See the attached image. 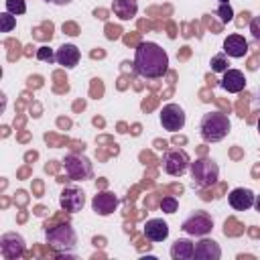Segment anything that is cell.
<instances>
[{"label":"cell","mask_w":260,"mask_h":260,"mask_svg":"<svg viewBox=\"0 0 260 260\" xmlns=\"http://www.w3.org/2000/svg\"><path fill=\"white\" fill-rule=\"evenodd\" d=\"M106 30H108V32H106V35H108V39H118V37H120V32H122L118 26H110V24H108V28H106Z\"/></svg>","instance_id":"cell-27"},{"label":"cell","mask_w":260,"mask_h":260,"mask_svg":"<svg viewBox=\"0 0 260 260\" xmlns=\"http://www.w3.org/2000/svg\"><path fill=\"white\" fill-rule=\"evenodd\" d=\"M53 2H55V4H69L71 0H53Z\"/></svg>","instance_id":"cell-30"},{"label":"cell","mask_w":260,"mask_h":260,"mask_svg":"<svg viewBox=\"0 0 260 260\" xmlns=\"http://www.w3.org/2000/svg\"><path fill=\"white\" fill-rule=\"evenodd\" d=\"M250 32H252V37L256 41H260V16H254L250 20Z\"/></svg>","instance_id":"cell-25"},{"label":"cell","mask_w":260,"mask_h":260,"mask_svg":"<svg viewBox=\"0 0 260 260\" xmlns=\"http://www.w3.org/2000/svg\"><path fill=\"white\" fill-rule=\"evenodd\" d=\"M221 87L230 93H238L246 87V77L242 71L238 69H225L223 71V79H221Z\"/></svg>","instance_id":"cell-14"},{"label":"cell","mask_w":260,"mask_h":260,"mask_svg":"<svg viewBox=\"0 0 260 260\" xmlns=\"http://www.w3.org/2000/svg\"><path fill=\"white\" fill-rule=\"evenodd\" d=\"M14 24H16V20H14V16L10 12H2L0 14V30L2 32H10L14 28Z\"/></svg>","instance_id":"cell-20"},{"label":"cell","mask_w":260,"mask_h":260,"mask_svg":"<svg viewBox=\"0 0 260 260\" xmlns=\"http://www.w3.org/2000/svg\"><path fill=\"white\" fill-rule=\"evenodd\" d=\"M83 203H85V195H83V191H79V189H75V187H67V189H63V193H61V207L65 209V211H79L81 207H83Z\"/></svg>","instance_id":"cell-11"},{"label":"cell","mask_w":260,"mask_h":260,"mask_svg":"<svg viewBox=\"0 0 260 260\" xmlns=\"http://www.w3.org/2000/svg\"><path fill=\"white\" fill-rule=\"evenodd\" d=\"M91 207H93V211H95L98 215H110V213H114L116 207H118V197H116L114 193H110V191L98 193V195L93 197V201H91Z\"/></svg>","instance_id":"cell-10"},{"label":"cell","mask_w":260,"mask_h":260,"mask_svg":"<svg viewBox=\"0 0 260 260\" xmlns=\"http://www.w3.org/2000/svg\"><path fill=\"white\" fill-rule=\"evenodd\" d=\"M63 30H65L67 35H71V37L77 35V26H75L73 22H65V24H63Z\"/></svg>","instance_id":"cell-28"},{"label":"cell","mask_w":260,"mask_h":260,"mask_svg":"<svg viewBox=\"0 0 260 260\" xmlns=\"http://www.w3.org/2000/svg\"><path fill=\"white\" fill-rule=\"evenodd\" d=\"M93 14H95L98 18H106V10H95Z\"/></svg>","instance_id":"cell-29"},{"label":"cell","mask_w":260,"mask_h":260,"mask_svg":"<svg viewBox=\"0 0 260 260\" xmlns=\"http://www.w3.org/2000/svg\"><path fill=\"white\" fill-rule=\"evenodd\" d=\"M0 250H2V256L8 258V260L20 256L24 252V240H22V236H18L14 232L4 234L2 240H0Z\"/></svg>","instance_id":"cell-9"},{"label":"cell","mask_w":260,"mask_h":260,"mask_svg":"<svg viewBox=\"0 0 260 260\" xmlns=\"http://www.w3.org/2000/svg\"><path fill=\"white\" fill-rule=\"evenodd\" d=\"M65 173L69 179L73 181H81V179H87L91 175V165L85 156H79V154H67L65 160Z\"/></svg>","instance_id":"cell-5"},{"label":"cell","mask_w":260,"mask_h":260,"mask_svg":"<svg viewBox=\"0 0 260 260\" xmlns=\"http://www.w3.org/2000/svg\"><path fill=\"white\" fill-rule=\"evenodd\" d=\"M223 53L228 57H244L248 53V41L242 35H230L223 41Z\"/></svg>","instance_id":"cell-15"},{"label":"cell","mask_w":260,"mask_h":260,"mask_svg":"<svg viewBox=\"0 0 260 260\" xmlns=\"http://www.w3.org/2000/svg\"><path fill=\"white\" fill-rule=\"evenodd\" d=\"M160 209L165 211V213H175L177 211V199L175 197H162V201H160Z\"/></svg>","instance_id":"cell-23"},{"label":"cell","mask_w":260,"mask_h":260,"mask_svg":"<svg viewBox=\"0 0 260 260\" xmlns=\"http://www.w3.org/2000/svg\"><path fill=\"white\" fill-rule=\"evenodd\" d=\"M191 177L199 187H213L219 177V169L209 158H199L191 162Z\"/></svg>","instance_id":"cell-4"},{"label":"cell","mask_w":260,"mask_h":260,"mask_svg":"<svg viewBox=\"0 0 260 260\" xmlns=\"http://www.w3.org/2000/svg\"><path fill=\"white\" fill-rule=\"evenodd\" d=\"M199 132H201V138L205 142H217V140L228 136V132H230V118L223 112H209V114H205L201 118Z\"/></svg>","instance_id":"cell-2"},{"label":"cell","mask_w":260,"mask_h":260,"mask_svg":"<svg viewBox=\"0 0 260 260\" xmlns=\"http://www.w3.org/2000/svg\"><path fill=\"white\" fill-rule=\"evenodd\" d=\"M228 65H230V63H228L225 55H215V57L211 59V69H213V71H217V73H219V71H225V69H230Z\"/></svg>","instance_id":"cell-22"},{"label":"cell","mask_w":260,"mask_h":260,"mask_svg":"<svg viewBox=\"0 0 260 260\" xmlns=\"http://www.w3.org/2000/svg\"><path fill=\"white\" fill-rule=\"evenodd\" d=\"M160 124L169 132L181 130L185 126V112H183V108L177 106V104H167L160 110Z\"/></svg>","instance_id":"cell-7"},{"label":"cell","mask_w":260,"mask_h":260,"mask_svg":"<svg viewBox=\"0 0 260 260\" xmlns=\"http://www.w3.org/2000/svg\"><path fill=\"white\" fill-rule=\"evenodd\" d=\"M171 258L173 260H189V258H195V246L189 240H177L171 246Z\"/></svg>","instance_id":"cell-19"},{"label":"cell","mask_w":260,"mask_h":260,"mask_svg":"<svg viewBox=\"0 0 260 260\" xmlns=\"http://www.w3.org/2000/svg\"><path fill=\"white\" fill-rule=\"evenodd\" d=\"M6 10L10 14H22L26 10V4L24 0H6Z\"/></svg>","instance_id":"cell-21"},{"label":"cell","mask_w":260,"mask_h":260,"mask_svg":"<svg viewBox=\"0 0 260 260\" xmlns=\"http://www.w3.org/2000/svg\"><path fill=\"white\" fill-rule=\"evenodd\" d=\"M187 167H189V156H187L185 150H169V152L165 154V158H162V169H165V173H169V175H173V177L183 175V173L187 171Z\"/></svg>","instance_id":"cell-8"},{"label":"cell","mask_w":260,"mask_h":260,"mask_svg":"<svg viewBox=\"0 0 260 260\" xmlns=\"http://www.w3.org/2000/svg\"><path fill=\"white\" fill-rule=\"evenodd\" d=\"M254 205H256V209H258V211H260V195H258V199H256V201H254Z\"/></svg>","instance_id":"cell-31"},{"label":"cell","mask_w":260,"mask_h":260,"mask_svg":"<svg viewBox=\"0 0 260 260\" xmlns=\"http://www.w3.org/2000/svg\"><path fill=\"white\" fill-rule=\"evenodd\" d=\"M112 10L120 20H130L138 12V2L136 0H114Z\"/></svg>","instance_id":"cell-18"},{"label":"cell","mask_w":260,"mask_h":260,"mask_svg":"<svg viewBox=\"0 0 260 260\" xmlns=\"http://www.w3.org/2000/svg\"><path fill=\"white\" fill-rule=\"evenodd\" d=\"M228 199H230V205H232L236 211H246V209H250V207L254 205V201H256L254 193H252L250 189H244V187L234 189V191L228 195Z\"/></svg>","instance_id":"cell-12"},{"label":"cell","mask_w":260,"mask_h":260,"mask_svg":"<svg viewBox=\"0 0 260 260\" xmlns=\"http://www.w3.org/2000/svg\"><path fill=\"white\" fill-rule=\"evenodd\" d=\"M79 57H81V53H79V49L75 45H61L57 49V53H55V61L59 65H63L65 69L75 67L79 63Z\"/></svg>","instance_id":"cell-13"},{"label":"cell","mask_w":260,"mask_h":260,"mask_svg":"<svg viewBox=\"0 0 260 260\" xmlns=\"http://www.w3.org/2000/svg\"><path fill=\"white\" fill-rule=\"evenodd\" d=\"M181 228H183V232L189 234V236H205V234L211 232L213 219H211L207 213H203V211H195L191 217H187V219L183 221Z\"/></svg>","instance_id":"cell-6"},{"label":"cell","mask_w":260,"mask_h":260,"mask_svg":"<svg viewBox=\"0 0 260 260\" xmlns=\"http://www.w3.org/2000/svg\"><path fill=\"white\" fill-rule=\"evenodd\" d=\"M217 14H219L221 22H230V20L234 18V12H232V8H230V4H228V2H225V4H221V6L217 8Z\"/></svg>","instance_id":"cell-24"},{"label":"cell","mask_w":260,"mask_h":260,"mask_svg":"<svg viewBox=\"0 0 260 260\" xmlns=\"http://www.w3.org/2000/svg\"><path fill=\"white\" fill-rule=\"evenodd\" d=\"M136 71L146 79H158L169 69V55L156 43H140L134 57Z\"/></svg>","instance_id":"cell-1"},{"label":"cell","mask_w":260,"mask_h":260,"mask_svg":"<svg viewBox=\"0 0 260 260\" xmlns=\"http://www.w3.org/2000/svg\"><path fill=\"white\" fill-rule=\"evenodd\" d=\"M47 244L59 252H67L73 250L77 244V236L75 230L69 223H61L55 228H47Z\"/></svg>","instance_id":"cell-3"},{"label":"cell","mask_w":260,"mask_h":260,"mask_svg":"<svg viewBox=\"0 0 260 260\" xmlns=\"http://www.w3.org/2000/svg\"><path fill=\"white\" fill-rule=\"evenodd\" d=\"M195 258H199V260H219L221 258V248L213 240H201L195 246Z\"/></svg>","instance_id":"cell-17"},{"label":"cell","mask_w":260,"mask_h":260,"mask_svg":"<svg viewBox=\"0 0 260 260\" xmlns=\"http://www.w3.org/2000/svg\"><path fill=\"white\" fill-rule=\"evenodd\" d=\"M219 2H221V4H225V2H228V0H219Z\"/></svg>","instance_id":"cell-33"},{"label":"cell","mask_w":260,"mask_h":260,"mask_svg":"<svg viewBox=\"0 0 260 260\" xmlns=\"http://www.w3.org/2000/svg\"><path fill=\"white\" fill-rule=\"evenodd\" d=\"M144 236L150 242H162L169 238V225L162 219H148L144 223Z\"/></svg>","instance_id":"cell-16"},{"label":"cell","mask_w":260,"mask_h":260,"mask_svg":"<svg viewBox=\"0 0 260 260\" xmlns=\"http://www.w3.org/2000/svg\"><path fill=\"white\" fill-rule=\"evenodd\" d=\"M37 57H39L41 61H49V63L55 59V55H53V51H51L49 47H41L39 53H37Z\"/></svg>","instance_id":"cell-26"},{"label":"cell","mask_w":260,"mask_h":260,"mask_svg":"<svg viewBox=\"0 0 260 260\" xmlns=\"http://www.w3.org/2000/svg\"><path fill=\"white\" fill-rule=\"evenodd\" d=\"M258 132H260V118H258Z\"/></svg>","instance_id":"cell-32"}]
</instances>
